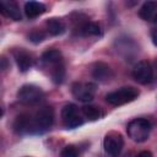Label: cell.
I'll return each mask as SVG.
<instances>
[{
	"label": "cell",
	"mask_w": 157,
	"mask_h": 157,
	"mask_svg": "<svg viewBox=\"0 0 157 157\" xmlns=\"http://www.w3.org/2000/svg\"><path fill=\"white\" fill-rule=\"evenodd\" d=\"M54 121V112L49 105L39 108L34 114H31L29 134H42L47 131Z\"/></svg>",
	"instance_id": "6da1fadb"
},
{
	"label": "cell",
	"mask_w": 157,
	"mask_h": 157,
	"mask_svg": "<svg viewBox=\"0 0 157 157\" xmlns=\"http://www.w3.org/2000/svg\"><path fill=\"white\" fill-rule=\"evenodd\" d=\"M151 123L147 120V119H144V118H136V119H132L126 125V132H128V136L140 144V142H144L148 139L150 136V132H151Z\"/></svg>",
	"instance_id": "7a4b0ae2"
},
{
	"label": "cell",
	"mask_w": 157,
	"mask_h": 157,
	"mask_svg": "<svg viewBox=\"0 0 157 157\" xmlns=\"http://www.w3.org/2000/svg\"><path fill=\"white\" fill-rule=\"evenodd\" d=\"M140 94V91L132 86H124L115 91L109 92L105 96V101L112 105H123L135 101Z\"/></svg>",
	"instance_id": "3957f363"
},
{
	"label": "cell",
	"mask_w": 157,
	"mask_h": 157,
	"mask_svg": "<svg viewBox=\"0 0 157 157\" xmlns=\"http://www.w3.org/2000/svg\"><path fill=\"white\" fill-rule=\"evenodd\" d=\"M44 97V92L40 87L32 85V83H26L20 87L17 91V99L22 104L31 105L38 103L42 98Z\"/></svg>",
	"instance_id": "277c9868"
},
{
	"label": "cell",
	"mask_w": 157,
	"mask_h": 157,
	"mask_svg": "<svg viewBox=\"0 0 157 157\" xmlns=\"http://www.w3.org/2000/svg\"><path fill=\"white\" fill-rule=\"evenodd\" d=\"M61 119L67 129H75L83 124L82 112L78 110L77 105L74 103L65 104L61 109Z\"/></svg>",
	"instance_id": "5b68a950"
},
{
	"label": "cell",
	"mask_w": 157,
	"mask_h": 157,
	"mask_svg": "<svg viewBox=\"0 0 157 157\" xmlns=\"http://www.w3.org/2000/svg\"><path fill=\"white\" fill-rule=\"evenodd\" d=\"M103 147L109 157H119L124 147V139L121 134L114 130L107 132L103 140Z\"/></svg>",
	"instance_id": "8992f818"
},
{
	"label": "cell",
	"mask_w": 157,
	"mask_h": 157,
	"mask_svg": "<svg viewBox=\"0 0 157 157\" xmlns=\"http://www.w3.org/2000/svg\"><path fill=\"white\" fill-rule=\"evenodd\" d=\"M96 91H97V86L92 82H75L71 86L72 96L83 103L91 102L96 94Z\"/></svg>",
	"instance_id": "52a82bcc"
},
{
	"label": "cell",
	"mask_w": 157,
	"mask_h": 157,
	"mask_svg": "<svg viewBox=\"0 0 157 157\" xmlns=\"http://www.w3.org/2000/svg\"><path fill=\"white\" fill-rule=\"evenodd\" d=\"M132 77L140 85L150 83L153 80V69H152V65L148 61H145V60L137 61L134 65V69H132Z\"/></svg>",
	"instance_id": "ba28073f"
},
{
	"label": "cell",
	"mask_w": 157,
	"mask_h": 157,
	"mask_svg": "<svg viewBox=\"0 0 157 157\" xmlns=\"http://www.w3.org/2000/svg\"><path fill=\"white\" fill-rule=\"evenodd\" d=\"M13 58H15V61H16L18 70L21 72H26L33 66L34 59H33L32 54L28 53L27 50H25L23 48L15 49L13 50Z\"/></svg>",
	"instance_id": "9c48e42d"
},
{
	"label": "cell",
	"mask_w": 157,
	"mask_h": 157,
	"mask_svg": "<svg viewBox=\"0 0 157 157\" xmlns=\"http://www.w3.org/2000/svg\"><path fill=\"white\" fill-rule=\"evenodd\" d=\"M0 11L6 17L13 20V21H21V11L18 5L12 0H2L0 1Z\"/></svg>",
	"instance_id": "30bf717a"
},
{
	"label": "cell",
	"mask_w": 157,
	"mask_h": 157,
	"mask_svg": "<svg viewBox=\"0 0 157 157\" xmlns=\"http://www.w3.org/2000/svg\"><path fill=\"white\" fill-rule=\"evenodd\" d=\"M92 76L99 82H108L113 77V71L109 65L105 63H96L93 69H92Z\"/></svg>",
	"instance_id": "8fae6325"
},
{
	"label": "cell",
	"mask_w": 157,
	"mask_h": 157,
	"mask_svg": "<svg viewBox=\"0 0 157 157\" xmlns=\"http://www.w3.org/2000/svg\"><path fill=\"white\" fill-rule=\"evenodd\" d=\"M76 29H77V33L80 36H83V37H91V36L101 37L102 36L101 27L97 23L91 22V21H85V22L80 23Z\"/></svg>",
	"instance_id": "7c38bea8"
},
{
	"label": "cell",
	"mask_w": 157,
	"mask_h": 157,
	"mask_svg": "<svg viewBox=\"0 0 157 157\" xmlns=\"http://www.w3.org/2000/svg\"><path fill=\"white\" fill-rule=\"evenodd\" d=\"M47 10L45 5L39 1H27L25 4V13L28 18H36L44 13Z\"/></svg>",
	"instance_id": "4fadbf2b"
},
{
	"label": "cell",
	"mask_w": 157,
	"mask_h": 157,
	"mask_svg": "<svg viewBox=\"0 0 157 157\" xmlns=\"http://www.w3.org/2000/svg\"><path fill=\"white\" fill-rule=\"evenodd\" d=\"M40 59H42V61H43L44 64H47V65H53V66H55V65L63 64V54H61V52L58 50V49H54V48L47 49V50L42 54Z\"/></svg>",
	"instance_id": "5bb4252c"
},
{
	"label": "cell",
	"mask_w": 157,
	"mask_h": 157,
	"mask_svg": "<svg viewBox=\"0 0 157 157\" xmlns=\"http://www.w3.org/2000/svg\"><path fill=\"white\" fill-rule=\"evenodd\" d=\"M45 27H47L48 33L52 34V36H60V34H63V33L65 32V29H66L65 23H64L61 20L55 18V17L47 20V21H45Z\"/></svg>",
	"instance_id": "9a60e30c"
},
{
	"label": "cell",
	"mask_w": 157,
	"mask_h": 157,
	"mask_svg": "<svg viewBox=\"0 0 157 157\" xmlns=\"http://www.w3.org/2000/svg\"><path fill=\"white\" fill-rule=\"evenodd\" d=\"M157 12V1H146L139 10V16L145 21H151Z\"/></svg>",
	"instance_id": "2e32d148"
},
{
	"label": "cell",
	"mask_w": 157,
	"mask_h": 157,
	"mask_svg": "<svg viewBox=\"0 0 157 157\" xmlns=\"http://www.w3.org/2000/svg\"><path fill=\"white\" fill-rule=\"evenodd\" d=\"M81 112H82V115H83L87 120H90V121H96V120L103 118V115H104L103 110H102L99 107L91 105V104L83 105Z\"/></svg>",
	"instance_id": "e0dca14e"
},
{
	"label": "cell",
	"mask_w": 157,
	"mask_h": 157,
	"mask_svg": "<svg viewBox=\"0 0 157 157\" xmlns=\"http://www.w3.org/2000/svg\"><path fill=\"white\" fill-rule=\"evenodd\" d=\"M65 78V67L63 64L55 65L54 69L52 70V80L55 83H61Z\"/></svg>",
	"instance_id": "ac0fdd59"
},
{
	"label": "cell",
	"mask_w": 157,
	"mask_h": 157,
	"mask_svg": "<svg viewBox=\"0 0 157 157\" xmlns=\"http://www.w3.org/2000/svg\"><path fill=\"white\" fill-rule=\"evenodd\" d=\"M60 157H78V150L74 145H67L61 150Z\"/></svg>",
	"instance_id": "d6986e66"
},
{
	"label": "cell",
	"mask_w": 157,
	"mask_h": 157,
	"mask_svg": "<svg viewBox=\"0 0 157 157\" xmlns=\"http://www.w3.org/2000/svg\"><path fill=\"white\" fill-rule=\"evenodd\" d=\"M28 39L32 42V43H40L45 39V34L43 31H39V29H34L29 34H28Z\"/></svg>",
	"instance_id": "ffe728a7"
},
{
	"label": "cell",
	"mask_w": 157,
	"mask_h": 157,
	"mask_svg": "<svg viewBox=\"0 0 157 157\" xmlns=\"http://www.w3.org/2000/svg\"><path fill=\"white\" fill-rule=\"evenodd\" d=\"M136 157H153V156H152V153L150 151H141L140 153H137Z\"/></svg>",
	"instance_id": "44dd1931"
},
{
	"label": "cell",
	"mask_w": 157,
	"mask_h": 157,
	"mask_svg": "<svg viewBox=\"0 0 157 157\" xmlns=\"http://www.w3.org/2000/svg\"><path fill=\"white\" fill-rule=\"evenodd\" d=\"M151 38H152L153 44H155V45H157V29L152 31V33H151Z\"/></svg>",
	"instance_id": "7402d4cb"
},
{
	"label": "cell",
	"mask_w": 157,
	"mask_h": 157,
	"mask_svg": "<svg viewBox=\"0 0 157 157\" xmlns=\"http://www.w3.org/2000/svg\"><path fill=\"white\" fill-rule=\"evenodd\" d=\"M152 69H153V77L157 78V59H156V61H155V66H152Z\"/></svg>",
	"instance_id": "603a6c76"
},
{
	"label": "cell",
	"mask_w": 157,
	"mask_h": 157,
	"mask_svg": "<svg viewBox=\"0 0 157 157\" xmlns=\"http://www.w3.org/2000/svg\"><path fill=\"white\" fill-rule=\"evenodd\" d=\"M152 21H153L155 23H157V12H156V15L153 16V18H152Z\"/></svg>",
	"instance_id": "cb8c5ba5"
}]
</instances>
